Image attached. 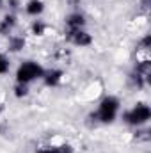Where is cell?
<instances>
[{
  "instance_id": "obj_6",
  "label": "cell",
  "mask_w": 151,
  "mask_h": 153,
  "mask_svg": "<svg viewBox=\"0 0 151 153\" xmlns=\"http://www.w3.org/2000/svg\"><path fill=\"white\" fill-rule=\"evenodd\" d=\"M43 78H44V84L46 85H57L61 80H62V71L61 70H50L48 73H44L43 75Z\"/></svg>"
},
{
  "instance_id": "obj_18",
  "label": "cell",
  "mask_w": 151,
  "mask_h": 153,
  "mask_svg": "<svg viewBox=\"0 0 151 153\" xmlns=\"http://www.w3.org/2000/svg\"><path fill=\"white\" fill-rule=\"evenodd\" d=\"M2 5H4V0H0V7H2Z\"/></svg>"
},
{
  "instance_id": "obj_1",
  "label": "cell",
  "mask_w": 151,
  "mask_h": 153,
  "mask_svg": "<svg viewBox=\"0 0 151 153\" xmlns=\"http://www.w3.org/2000/svg\"><path fill=\"white\" fill-rule=\"evenodd\" d=\"M43 75H44V70L34 61H27L16 70V80L20 84H29L36 78H41Z\"/></svg>"
},
{
  "instance_id": "obj_16",
  "label": "cell",
  "mask_w": 151,
  "mask_h": 153,
  "mask_svg": "<svg viewBox=\"0 0 151 153\" xmlns=\"http://www.w3.org/2000/svg\"><path fill=\"white\" fill-rule=\"evenodd\" d=\"M38 153H57V146H46V148H41V150H38Z\"/></svg>"
},
{
  "instance_id": "obj_12",
  "label": "cell",
  "mask_w": 151,
  "mask_h": 153,
  "mask_svg": "<svg viewBox=\"0 0 151 153\" xmlns=\"http://www.w3.org/2000/svg\"><path fill=\"white\" fill-rule=\"evenodd\" d=\"M27 93H29V87H27V84H16V87H14V94L18 96V98H21V96H27Z\"/></svg>"
},
{
  "instance_id": "obj_8",
  "label": "cell",
  "mask_w": 151,
  "mask_h": 153,
  "mask_svg": "<svg viewBox=\"0 0 151 153\" xmlns=\"http://www.w3.org/2000/svg\"><path fill=\"white\" fill-rule=\"evenodd\" d=\"M27 13L30 14V16H38L43 13V9H44V4H43V0H29V4H27Z\"/></svg>"
},
{
  "instance_id": "obj_7",
  "label": "cell",
  "mask_w": 151,
  "mask_h": 153,
  "mask_svg": "<svg viewBox=\"0 0 151 153\" xmlns=\"http://www.w3.org/2000/svg\"><path fill=\"white\" fill-rule=\"evenodd\" d=\"M14 25H16V16H14V14L4 16V20L0 22V34H9Z\"/></svg>"
},
{
  "instance_id": "obj_15",
  "label": "cell",
  "mask_w": 151,
  "mask_h": 153,
  "mask_svg": "<svg viewBox=\"0 0 151 153\" xmlns=\"http://www.w3.org/2000/svg\"><path fill=\"white\" fill-rule=\"evenodd\" d=\"M150 43H151V38L150 36H144V38L141 39V45H139V46H141L142 50H148V48H150Z\"/></svg>"
},
{
  "instance_id": "obj_11",
  "label": "cell",
  "mask_w": 151,
  "mask_h": 153,
  "mask_svg": "<svg viewBox=\"0 0 151 153\" xmlns=\"http://www.w3.org/2000/svg\"><path fill=\"white\" fill-rule=\"evenodd\" d=\"M44 30H46V25L43 23V22H34L32 23V34H36V36H43L44 34Z\"/></svg>"
},
{
  "instance_id": "obj_5",
  "label": "cell",
  "mask_w": 151,
  "mask_h": 153,
  "mask_svg": "<svg viewBox=\"0 0 151 153\" xmlns=\"http://www.w3.org/2000/svg\"><path fill=\"white\" fill-rule=\"evenodd\" d=\"M66 25L70 27V30L82 29V27L85 25V18H84V14H80V13H73V14H70V16L66 18Z\"/></svg>"
},
{
  "instance_id": "obj_14",
  "label": "cell",
  "mask_w": 151,
  "mask_h": 153,
  "mask_svg": "<svg viewBox=\"0 0 151 153\" xmlns=\"http://www.w3.org/2000/svg\"><path fill=\"white\" fill-rule=\"evenodd\" d=\"M57 153H75V152L70 144H62V146H57Z\"/></svg>"
},
{
  "instance_id": "obj_2",
  "label": "cell",
  "mask_w": 151,
  "mask_h": 153,
  "mask_svg": "<svg viewBox=\"0 0 151 153\" xmlns=\"http://www.w3.org/2000/svg\"><path fill=\"white\" fill-rule=\"evenodd\" d=\"M117 111H119V100L114 98V96H107L100 103V109L96 112V117L101 123H112L114 119H115V116H117Z\"/></svg>"
},
{
  "instance_id": "obj_4",
  "label": "cell",
  "mask_w": 151,
  "mask_h": 153,
  "mask_svg": "<svg viewBox=\"0 0 151 153\" xmlns=\"http://www.w3.org/2000/svg\"><path fill=\"white\" fill-rule=\"evenodd\" d=\"M68 39L76 45V46H89L91 43H93V38H91V34H87L85 30H82V29H76V30H70L68 32Z\"/></svg>"
},
{
  "instance_id": "obj_9",
  "label": "cell",
  "mask_w": 151,
  "mask_h": 153,
  "mask_svg": "<svg viewBox=\"0 0 151 153\" xmlns=\"http://www.w3.org/2000/svg\"><path fill=\"white\" fill-rule=\"evenodd\" d=\"M151 71V62L146 59V61H141V62H137V66H135V73H139V75L146 76L148 78V75H150Z\"/></svg>"
},
{
  "instance_id": "obj_17",
  "label": "cell",
  "mask_w": 151,
  "mask_h": 153,
  "mask_svg": "<svg viewBox=\"0 0 151 153\" xmlns=\"http://www.w3.org/2000/svg\"><path fill=\"white\" fill-rule=\"evenodd\" d=\"M9 5H11L13 9H16V7H18V0H9Z\"/></svg>"
},
{
  "instance_id": "obj_13",
  "label": "cell",
  "mask_w": 151,
  "mask_h": 153,
  "mask_svg": "<svg viewBox=\"0 0 151 153\" xmlns=\"http://www.w3.org/2000/svg\"><path fill=\"white\" fill-rule=\"evenodd\" d=\"M7 70H9V61L0 53V75H4V73H7Z\"/></svg>"
},
{
  "instance_id": "obj_3",
  "label": "cell",
  "mask_w": 151,
  "mask_h": 153,
  "mask_svg": "<svg viewBox=\"0 0 151 153\" xmlns=\"http://www.w3.org/2000/svg\"><path fill=\"white\" fill-rule=\"evenodd\" d=\"M151 117V111L146 103H137L132 111H128L124 114V119L130 123V125H135V126H141L144 123H148Z\"/></svg>"
},
{
  "instance_id": "obj_19",
  "label": "cell",
  "mask_w": 151,
  "mask_h": 153,
  "mask_svg": "<svg viewBox=\"0 0 151 153\" xmlns=\"http://www.w3.org/2000/svg\"><path fill=\"white\" fill-rule=\"evenodd\" d=\"M2 109H4V107H2V105H0V112H2Z\"/></svg>"
},
{
  "instance_id": "obj_10",
  "label": "cell",
  "mask_w": 151,
  "mask_h": 153,
  "mask_svg": "<svg viewBox=\"0 0 151 153\" xmlns=\"http://www.w3.org/2000/svg\"><path fill=\"white\" fill-rule=\"evenodd\" d=\"M25 46V39L23 38H11V50L13 52H18Z\"/></svg>"
}]
</instances>
